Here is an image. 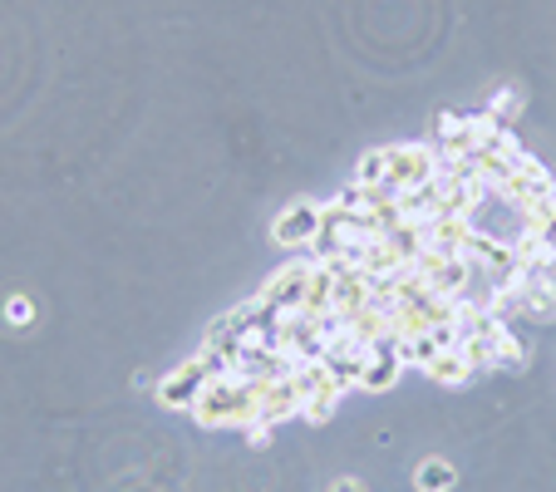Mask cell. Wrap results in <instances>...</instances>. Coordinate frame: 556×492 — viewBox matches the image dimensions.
Here are the masks:
<instances>
[{
	"label": "cell",
	"instance_id": "1",
	"mask_svg": "<svg viewBox=\"0 0 556 492\" xmlns=\"http://www.w3.org/2000/svg\"><path fill=\"white\" fill-rule=\"evenodd\" d=\"M320 217H326V207H311V202H295V207L286 212V217L271 227V237L281 241V247H305V252H311L315 231H320Z\"/></svg>",
	"mask_w": 556,
	"mask_h": 492
},
{
	"label": "cell",
	"instance_id": "2",
	"mask_svg": "<svg viewBox=\"0 0 556 492\" xmlns=\"http://www.w3.org/2000/svg\"><path fill=\"white\" fill-rule=\"evenodd\" d=\"M419 488L424 492H448L453 488V468H448V463H424V468H419Z\"/></svg>",
	"mask_w": 556,
	"mask_h": 492
},
{
	"label": "cell",
	"instance_id": "3",
	"mask_svg": "<svg viewBox=\"0 0 556 492\" xmlns=\"http://www.w3.org/2000/svg\"><path fill=\"white\" fill-rule=\"evenodd\" d=\"M336 492H365V488H355V482H340V488Z\"/></svg>",
	"mask_w": 556,
	"mask_h": 492
}]
</instances>
